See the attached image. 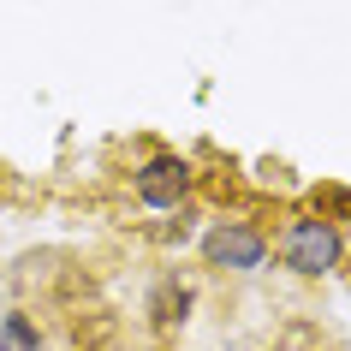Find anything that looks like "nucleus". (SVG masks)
Wrapping results in <instances>:
<instances>
[{"label":"nucleus","mask_w":351,"mask_h":351,"mask_svg":"<svg viewBox=\"0 0 351 351\" xmlns=\"http://www.w3.org/2000/svg\"><path fill=\"white\" fill-rule=\"evenodd\" d=\"M274 256L298 280H322L346 262V226L333 215H322V208H292L274 232Z\"/></svg>","instance_id":"f257e3e1"},{"label":"nucleus","mask_w":351,"mask_h":351,"mask_svg":"<svg viewBox=\"0 0 351 351\" xmlns=\"http://www.w3.org/2000/svg\"><path fill=\"white\" fill-rule=\"evenodd\" d=\"M208 268H226V274H256L268 268L274 256V239H268V226L250 221V215H221V221L203 226V239H197Z\"/></svg>","instance_id":"f03ea898"},{"label":"nucleus","mask_w":351,"mask_h":351,"mask_svg":"<svg viewBox=\"0 0 351 351\" xmlns=\"http://www.w3.org/2000/svg\"><path fill=\"white\" fill-rule=\"evenodd\" d=\"M191 191H197V167H191L179 149H155V155H143V161L131 167V197H137V208H149V215L185 208Z\"/></svg>","instance_id":"7ed1b4c3"},{"label":"nucleus","mask_w":351,"mask_h":351,"mask_svg":"<svg viewBox=\"0 0 351 351\" xmlns=\"http://www.w3.org/2000/svg\"><path fill=\"white\" fill-rule=\"evenodd\" d=\"M0 351H48V339H42V328H36L30 310H6L0 315Z\"/></svg>","instance_id":"20e7f679"},{"label":"nucleus","mask_w":351,"mask_h":351,"mask_svg":"<svg viewBox=\"0 0 351 351\" xmlns=\"http://www.w3.org/2000/svg\"><path fill=\"white\" fill-rule=\"evenodd\" d=\"M185 304H191L185 286L161 280V286H155V298H149V315H155V322H185Z\"/></svg>","instance_id":"39448f33"}]
</instances>
